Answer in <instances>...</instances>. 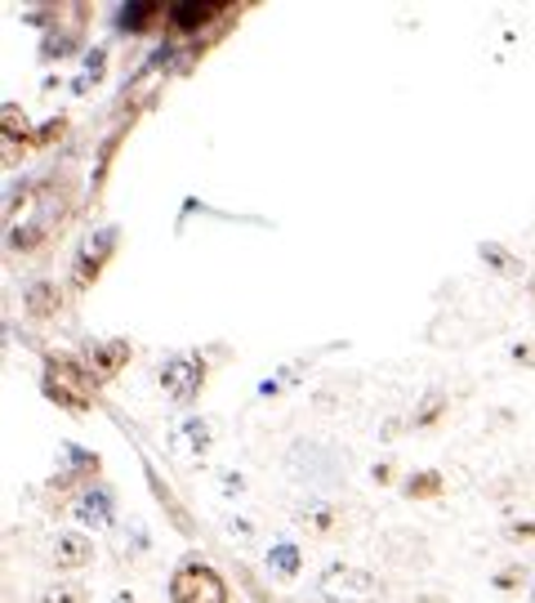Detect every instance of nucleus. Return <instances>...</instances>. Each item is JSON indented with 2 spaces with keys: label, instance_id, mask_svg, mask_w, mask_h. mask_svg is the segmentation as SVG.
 Listing matches in <instances>:
<instances>
[{
  "label": "nucleus",
  "instance_id": "f257e3e1",
  "mask_svg": "<svg viewBox=\"0 0 535 603\" xmlns=\"http://www.w3.org/2000/svg\"><path fill=\"white\" fill-rule=\"evenodd\" d=\"M379 577L357 564H330L317 577V603H379Z\"/></svg>",
  "mask_w": 535,
  "mask_h": 603
},
{
  "label": "nucleus",
  "instance_id": "f03ea898",
  "mask_svg": "<svg viewBox=\"0 0 535 603\" xmlns=\"http://www.w3.org/2000/svg\"><path fill=\"white\" fill-rule=\"evenodd\" d=\"M45 398L68 407V411H85L89 407V376H85V366L81 358H45Z\"/></svg>",
  "mask_w": 535,
  "mask_h": 603
},
{
  "label": "nucleus",
  "instance_id": "7ed1b4c3",
  "mask_svg": "<svg viewBox=\"0 0 535 603\" xmlns=\"http://www.w3.org/2000/svg\"><path fill=\"white\" fill-rule=\"evenodd\" d=\"M170 603H228V586L210 564H183L170 581Z\"/></svg>",
  "mask_w": 535,
  "mask_h": 603
},
{
  "label": "nucleus",
  "instance_id": "20e7f679",
  "mask_svg": "<svg viewBox=\"0 0 535 603\" xmlns=\"http://www.w3.org/2000/svg\"><path fill=\"white\" fill-rule=\"evenodd\" d=\"M206 385V358L197 353H174L161 362V389L170 402H192Z\"/></svg>",
  "mask_w": 535,
  "mask_h": 603
},
{
  "label": "nucleus",
  "instance_id": "39448f33",
  "mask_svg": "<svg viewBox=\"0 0 535 603\" xmlns=\"http://www.w3.org/2000/svg\"><path fill=\"white\" fill-rule=\"evenodd\" d=\"M125 362H130V345H125V340H94V345L81 353V366H85L89 385L112 381Z\"/></svg>",
  "mask_w": 535,
  "mask_h": 603
},
{
  "label": "nucleus",
  "instance_id": "423d86ee",
  "mask_svg": "<svg viewBox=\"0 0 535 603\" xmlns=\"http://www.w3.org/2000/svg\"><path fill=\"white\" fill-rule=\"evenodd\" d=\"M117 242H121V233L117 228H99L85 246H81V260H76V273H72V282L76 287H89L94 277H99V268H104V260L117 251Z\"/></svg>",
  "mask_w": 535,
  "mask_h": 603
},
{
  "label": "nucleus",
  "instance_id": "0eeeda50",
  "mask_svg": "<svg viewBox=\"0 0 535 603\" xmlns=\"http://www.w3.org/2000/svg\"><path fill=\"white\" fill-rule=\"evenodd\" d=\"M72 515H76L85 528H94V532L112 528V519H117V509H112V492H108V487H89V492H81V496H76V505H72Z\"/></svg>",
  "mask_w": 535,
  "mask_h": 603
},
{
  "label": "nucleus",
  "instance_id": "6e6552de",
  "mask_svg": "<svg viewBox=\"0 0 535 603\" xmlns=\"http://www.w3.org/2000/svg\"><path fill=\"white\" fill-rule=\"evenodd\" d=\"M295 519H300L313 536H335L339 528H344V515H339V505H330V501H304V505L295 509Z\"/></svg>",
  "mask_w": 535,
  "mask_h": 603
},
{
  "label": "nucleus",
  "instance_id": "1a4fd4ad",
  "mask_svg": "<svg viewBox=\"0 0 535 603\" xmlns=\"http://www.w3.org/2000/svg\"><path fill=\"white\" fill-rule=\"evenodd\" d=\"M223 10H228L223 0H210V5H197V0H179V5H170V23L183 27V32H197V27H206L210 19H219Z\"/></svg>",
  "mask_w": 535,
  "mask_h": 603
},
{
  "label": "nucleus",
  "instance_id": "9d476101",
  "mask_svg": "<svg viewBox=\"0 0 535 603\" xmlns=\"http://www.w3.org/2000/svg\"><path fill=\"white\" fill-rule=\"evenodd\" d=\"M50 554H54L59 568H85L89 554H94V545H89V536H81V532H59L54 545H50Z\"/></svg>",
  "mask_w": 535,
  "mask_h": 603
},
{
  "label": "nucleus",
  "instance_id": "9b49d317",
  "mask_svg": "<svg viewBox=\"0 0 535 603\" xmlns=\"http://www.w3.org/2000/svg\"><path fill=\"white\" fill-rule=\"evenodd\" d=\"M300 568H304V550H300L295 541H277V545L268 550V572H272L277 581H295Z\"/></svg>",
  "mask_w": 535,
  "mask_h": 603
},
{
  "label": "nucleus",
  "instance_id": "f8f14e48",
  "mask_svg": "<svg viewBox=\"0 0 535 603\" xmlns=\"http://www.w3.org/2000/svg\"><path fill=\"white\" fill-rule=\"evenodd\" d=\"M179 451H187V456H206L210 447H215V425L210 421H202V415H192V421H183V430H179Z\"/></svg>",
  "mask_w": 535,
  "mask_h": 603
},
{
  "label": "nucleus",
  "instance_id": "ddd939ff",
  "mask_svg": "<svg viewBox=\"0 0 535 603\" xmlns=\"http://www.w3.org/2000/svg\"><path fill=\"white\" fill-rule=\"evenodd\" d=\"M477 255H482V264H486V268H496L500 277H522V273H526V264H522L509 246H500V242H482V246H477Z\"/></svg>",
  "mask_w": 535,
  "mask_h": 603
},
{
  "label": "nucleus",
  "instance_id": "4468645a",
  "mask_svg": "<svg viewBox=\"0 0 535 603\" xmlns=\"http://www.w3.org/2000/svg\"><path fill=\"white\" fill-rule=\"evenodd\" d=\"M23 309L32 317H54L59 313V287L54 282H32L27 296H23Z\"/></svg>",
  "mask_w": 535,
  "mask_h": 603
},
{
  "label": "nucleus",
  "instance_id": "2eb2a0df",
  "mask_svg": "<svg viewBox=\"0 0 535 603\" xmlns=\"http://www.w3.org/2000/svg\"><path fill=\"white\" fill-rule=\"evenodd\" d=\"M447 402H451V398H447L442 389H433V394H424V402H420V407H415V415H411V425H415V430H433L437 421H442V411H447Z\"/></svg>",
  "mask_w": 535,
  "mask_h": 603
},
{
  "label": "nucleus",
  "instance_id": "dca6fc26",
  "mask_svg": "<svg viewBox=\"0 0 535 603\" xmlns=\"http://www.w3.org/2000/svg\"><path fill=\"white\" fill-rule=\"evenodd\" d=\"M406 496H411V501H433V496H442V474H437V470L411 474V479H406Z\"/></svg>",
  "mask_w": 535,
  "mask_h": 603
},
{
  "label": "nucleus",
  "instance_id": "f3484780",
  "mask_svg": "<svg viewBox=\"0 0 535 603\" xmlns=\"http://www.w3.org/2000/svg\"><path fill=\"white\" fill-rule=\"evenodd\" d=\"M36 603H85V590L76 581H54V586H45Z\"/></svg>",
  "mask_w": 535,
  "mask_h": 603
},
{
  "label": "nucleus",
  "instance_id": "a211bd4d",
  "mask_svg": "<svg viewBox=\"0 0 535 603\" xmlns=\"http://www.w3.org/2000/svg\"><path fill=\"white\" fill-rule=\"evenodd\" d=\"M0 125H5V134H10V138H23V144H32V148H36V138H32V130H27V117H23L14 104L0 108Z\"/></svg>",
  "mask_w": 535,
  "mask_h": 603
},
{
  "label": "nucleus",
  "instance_id": "6ab92c4d",
  "mask_svg": "<svg viewBox=\"0 0 535 603\" xmlns=\"http://www.w3.org/2000/svg\"><path fill=\"white\" fill-rule=\"evenodd\" d=\"M300 376H304V362H290L285 371H277V376H268V381L259 385V394H264V398H277V394L285 389V385H295Z\"/></svg>",
  "mask_w": 535,
  "mask_h": 603
},
{
  "label": "nucleus",
  "instance_id": "aec40b11",
  "mask_svg": "<svg viewBox=\"0 0 535 603\" xmlns=\"http://www.w3.org/2000/svg\"><path fill=\"white\" fill-rule=\"evenodd\" d=\"M104 63H108V50H94V55H85V68H81V76H76V95H85V89L99 81V72H104Z\"/></svg>",
  "mask_w": 535,
  "mask_h": 603
},
{
  "label": "nucleus",
  "instance_id": "412c9836",
  "mask_svg": "<svg viewBox=\"0 0 535 603\" xmlns=\"http://www.w3.org/2000/svg\"><path fill=\"white\" fill-rule=\"evenodd\" d=\"M157 14H161V5H153V0H143V5H130V10L121 14V23H125L130 32H143V27H148Z\"/></svg>",
  "mask_w": 535,
  "mask_h": 603
},
{
  "label": "nucleus",
  "instance_id": "4be33fe9",
  "mask_svg": "<svg viewBox=\"0 0 535 603\" xmlns=\"http://www.w3.org/2000/svg\"><path fill=\"white\" fill-rule=\"evenodd\" d=\"M63 134V117H54V121H45V130L36 134V148H45V144H54V138Z\"/></svg>",
  "mask_w": 535,
  "mask_h": 603
},
{
  "label": "nucleus",
  "instance_id": "5701e85b",
  "mask_svg": "<svg viewBox=\"0 0 535 603\" xmlns=\"http://www.w3.org/2000/svg\"><path fill=\"white\" fill-rule=\"evenodd\" d=\"M223 528H228L232 536H251V532H255V523H251V519H236V515H228V519H223Z\"/></svg>",
  "mask_w": 535,
  "mask_h": 603
},
{
  "label": "nucleus",
  "instance_id": "b1692460",
  "mask_svg": "<svg viewBox=\"0 0 535 603\" xmlns=\"http://www.w3.org/2000/svg\"><path fill=\"white\" fill-rule=\"evenodd\" d=\"M522 577H526L522 568H504V572L496 577V586H500V590H513V586H522Z\"/></svg>",
  "mask_w": 535,
  "mask_h": 603
},
{
  "label": "nucleus",
  "instance_id": "393cba45",
  "mask_svg": "<svg viewBox=\"0 0 535 603\" xmlns=\"http://www.w3.org/2000/svg\"><path fill=\"white\" fill-rule=\"evenodd\" d=\"M219 483H223V492H228V496L246 487V479H241V474H219Z\"/></svg>",
  "mask_w": 535,
  "mask_h": 603
},
{
  "label": "nucleus",
  "instance_id": "a878e982",
  "mask_svg": "<svg viewBox=\"0 0 535 603\" xmlns=\"http://www.w3.org/2000/svg\"><path fill=\"white\" fill-rule=\"evenodd\" d=\"M513 362H522V366H535V349H531V345H518V349H513Z\"/></svg>",
  "mask_w": 535,
  "mask_h": 603
},
{
  "label": "nucleus",
  "instance_id": "bb28decb",
  "mask_svg": "<svg viewBox=\"0 0 535 603\" xmlns=\"http://www.w3.org/2000/svg\"><path fill=\"white\" fill-rule=\"evenodd\" d=\"M370 479H375V483H388V479H393V466H375Z\"/></svg>",
  "mask_w": 535,
  "mask_h": 603
},
{
  "label": "nucleus",
  "instance_id": "cd10ccee",
  "mask_svg": "<svg viewBox=\"0 0 535 603\" xmlns=\"http://www.w3.org/2000/svg\"><path fill=\"white\" fill-rule=\"evenodd\" d=\"M509 536H535V523H513Z\"/></svg>",
  "mask_w": 535,
  "mask_h": 603
},
{
  "label": "nucleus",
  "instance_id": "c85d7f7f",
  "mask_svg": "<svg viewBox=\"0 0 535 603\" xmlns=\"http://www.w3.org/2000/svg\"><path fill=\"white\" fill-rule=\"evenodd\" d=\"M531 603H535V594H531Z\"/></svg>",
  "mask_w": 535,
  "mask_h": 603
}]
</instances>
